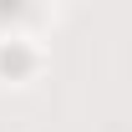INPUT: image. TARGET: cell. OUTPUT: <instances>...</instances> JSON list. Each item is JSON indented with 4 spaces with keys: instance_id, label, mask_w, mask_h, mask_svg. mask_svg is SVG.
<instances>
[{
    "instance_id": "cell-1",
    "label": "cell",
    "mask_w": 132,
    "mask_h": 132,
    "mask_svg": "<svg viewBox=\"0 0 132 132\" xmlns=\"http://www.w3.org/2000/svg\"><path fill=\"white\" fill-rule=\"evenodd\" d=\"M31 66H36V51L26 46V41H5V46H0V76L20 81V76H26Z\"/></svg>"
}]
</instances>
